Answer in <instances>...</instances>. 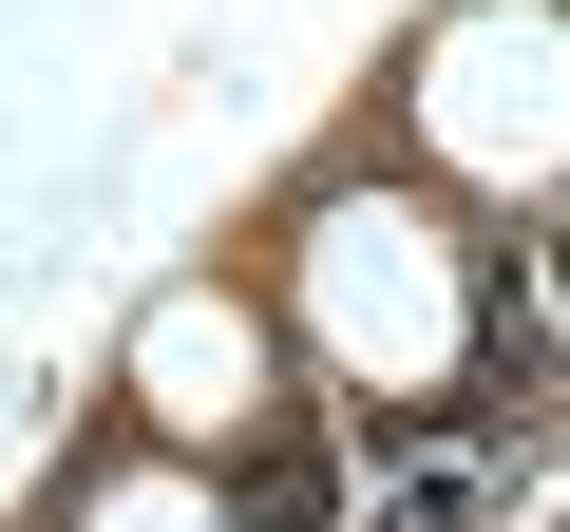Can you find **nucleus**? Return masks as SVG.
I'll return each instance as SVG.
<instances>
[{
  "mask_svg": "<svg viewBox=\"0 0 570 532\" xmlns=\"http://www.w3.org/2000/svg\"><path fill=\"white\" fill-rule=\"evenodd\" d=\"M247 532H324V456H266V494H247Z\"/></svg>",
  "mask_w": 570,
  "mask_h": 532,
  "instance_id": "f257e3e1",
  "label": "nucleus"
}]
</instances>
